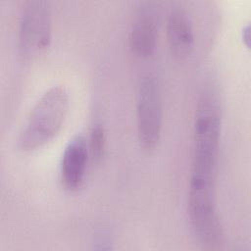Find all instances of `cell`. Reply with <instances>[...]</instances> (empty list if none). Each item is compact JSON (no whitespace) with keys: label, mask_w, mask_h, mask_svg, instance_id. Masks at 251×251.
Masks as SVG:
<instances>
[{"label":"cell","mask_w":251,"mask_h":251,"mask_svg":"<svg viewBox=\"0 0 251 251\" xmlns=\"http://www.w3.org/2000/svg\"><path fill=\"white\" fill-rule=\"evenodd\" d=\"M88 142L90 158L92 161L98 162L104 155L106 148V133L101 125H95L91 131Z\"/></svg>","instance_id":"obj_8"},{"label":"cell","mask_w":251,"mask_h":251,"mask_svg":"<svg viewBox=\"0 0 251 251\" xmlns=\"http://www.w3.org/2000/svg\"><path fill=\"white\" fill-rule=\"evenodd\" d=\"M70 108L69 92L63 85H54L37 99L17 137L23 152L34 151L53 140L61 131Z\"/></svg>","instance_id":"obj_2"},{"label":"cell","mask_w":251,"mask_h":251,"mask_svg":"<svg viewBox=\"0 0 251 251\" xmlns=\"http://www.w3.org/2000/svg\"><path fill=\"white\" fill-rule=\"evenodd\" d=\"M221 127L222 114L217 92L206 87L198 100L193 121L187 213L194 235L207 247H215L223 239V226L216 205Z\"/></svg>","instance_id":"obj_1"},{"label":"cell","mask_w":251,"mask_h":251,"mask_svg":"<svg viewBox=\"0 0 251 251\" xmlns=\"http://www.w3.org/2000/svg\"><path fill=\"white\" fill-rule=\"evenodd\" d=\"M89 160L91 158L87 139L82 135H76L70 140L63 152L60 165V178L66 189L74 191L83 185Z\"/></svg>","instance_id":"obj_5"},{"label":"cell","mask_w":251,"mask_h":251,"mask_svg":"<svg viewBox=\"0 0 251 251\" xmlns=\"http://www.w3.org/2000/svg\"><path fill=\"white\" fill-rule=\"evenodd\" d=\"M167 39L170 52L176 60L186 59L194 48L195 34L192 21L180 5L173 6L169 12Z\"/></svg>","instance_id":"obj_7"},{"label":"cell","mask_w":251,"mask_h":251,"mask_svg":"<svg viewBox=\"0 0 251 251\" xmlns=\"http://www.w3.org/2000/svg\"><path fill=\"white\" fill-rule=\"evenodd\" d=\"M158 14L152 3H143L137 10L129 31V46L139 58L152 56L156 49Z\"/></svg>","instance_id":"obj_6"},{"label":"cell","mask_w":251,"mask_h":251,"mask_svg":"<svg viewBox=\"0 0 251 251\" xmlns=\"http://www.w3.org/2000/svg\"><path fill=\"white\" fill-rule=\"evenodd\" d=\"M163 103L158 78L153 74L141 75L136 90V131L141 148L154 150L162 135Z\"/></svg>","instance_id":"obj_3"},{"label":"cell","mask_w":251,"mask_h":251,"mask_svg":"<svg viewBox=\"0 0 251 251\" xmlns=\"http://www.w3.org/2000/svg\"><path fill=\"white\" fill-rule=\"evenodd\" d=\"M52 38L50 4L44 0H28L23 4L19 21V51L25 60L42 54Z\"/></svg>","instance_id":"obj_4"}]
</instances>
